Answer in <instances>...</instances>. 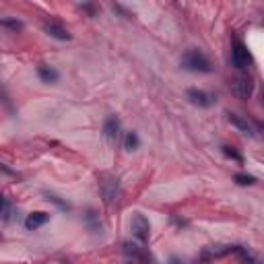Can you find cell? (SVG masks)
Wrapping results in <instances>:
<instances>
[{"label": "cell", "instance_id": "cell-11", "mask_svg": "<svg viewBox=\"0 0 264 264\" xmlns=\"http://www.w3.org/2000/svg\"><path fill=\"white\" fill-rule=\"evenodd\" d=\"M48 219H50L48 213H42V211H40V213H31V215L25 219V227H27V229H37V227H42V225H44Z\"/></svg>", "mask_w": 264, "mask_h": 264}, {"label": "cell", "instance_id": "cell-8", "mask_svg": "<svg viewBox=\"0 0 264 264\" xmlns=\"http://www.w3.org/2000/svg\"><path fill=\"white\" fill-rule=\"evenodd\" d=\"M124 252H126L128 256H132L134 260H138L140 264H151V256H149L146 250H144L142 246H138V244L126 242V244H124Z\"/></svg>", "mask_w": 264, "mask_h": 264}, {"label": "cell", "instance_id": "cell-15", "mask_svg": "<svg viewBox=\"0 0 264 264\" xmlns=\"http://www.w3.org/2000/svg\"><path fill=\"white\" fill-rule=\"evenodd\" d=\"M0 25L9 27V29H13V31H21V29H23V23L17 21V19H0Z\"/></svg>", "mask_w": 264, "mask_h": 264}, {"label": "cell", "instance_id": "cell-10", "mask_svg": "<svg viewBox=\"0 0 264 264\" xmlns=\"http://www.w3.org/2000/svg\"><path fill=\"white\" fill-rule=\"evenodd\" d=\"M227 118H229V122H231L240 132H244V134H248V136L254 134V128H252V124H250L246 118H242V116H238V114H227Z\"/></svg>", "mask_w": 264, "mask_h": 264}, {"label": "cell", "instance_id": "cell-12", "mask_svg": "<svg viewBox=\"0 0 264 264\" xmlns=\"http://www.w3.org/2000/svg\"><path fill=\"white\" fill-rule=\"evenodd\" d=\"M37 74L44 83H56L58 81V70H54L52 66H40L37 68Z\"/></svg>", "mask_w": 264, "mask_h": 264}, {"label": "cell", "instance_id": "cell-4", "mask_svg": "<svg viewBox=\"0 0 264 264\" xmlns=\"http://www.w3.org/2000/svg\"><path fill=\"white\" fill-rule=\"evenodd\" d=\"M250 62H252V58H250L248 48H246L242 42H236V46H233V50H231V64L242 70V68H248Z\"/></svg>", "mask_w": 264, "mask_h": 264}, {"label": "cell", "instance_id": "cell-7", "mask_svg": "<svg viewBox=\"0 0 264 264\" xmlns=\"http://www.w3.org/2000/svg\"><path fill=\"white\" fill-rule=\"evenodd\" d=\"M188 99H190V103L198 105V107H211L215 103V97L202 89H188Z\"/></svg>", "mask_w": 264, "mask_h": 264}, {"label": "cell", "instance_id": "cell-16", "mask_svg": "<svg viewBox=\"0 0 264 264\" xmlns=\"http://www.w3.org/2000/svg\"><path fill=\"white\" fill-rule=\"evenodd\" d=\"M236 182H238L240 186H252V184H256V178H254V175H248V173H238V175H236Z\"/></svg>", "mask_w": 264, "mask_h": 264}, {"label": "cell", "instance_id": "cell-5", "mask_svg": "<svg viewBox=\"0 0 264 264\" xmlns=\"http://www.w3.org/2000/svg\"><path fill=\"white\" fill-rule=\"evenodd\" d=\"M254 91V83L248 79V77H238L231 81V93L240 99H248Z\"/></svg>", "mask_w": 264, "mask_h": 264}, {"label": "cell", "instance_id": "cell-2", "mask_svg": "<svg viewBox=\"0 0 264 264\" xmlns=\"http://www.w3.org/2000/svg\"><path fill=\"white\" fill-rule=\"evenodd\" d=\"M99 192L107 204H116L120 198V184L114 175H103L99 182Z\"/></svg>", "mask_w": 264, "mask_h": 264}, {"label": "cell", "instance_id": "cell-13", "mask_svg": "<svg viewBox=\"0 0 264 264\" xmlns=\"http://www.w3.org/2000/svg\"><path fill=\"white\" fill-rule=\"evenodd\" d=\"M11 215H13V207H11V202H9L3 194H0V217H3L5 221H9Z\"/></svg>", "mask_w": 264, "mask_h": 264}, {"label": "cell", "instance_id": "cell-3", "mask_svg": "<svg viewBox=\"0 0 264 264\" xmlns=\"http://www.w3.org/2000/svg\"><path fill=\"white\" fill-rule=\"evenodd\" d=\"M130 231H132V236H134L138 242H146V240H149V236H151V225H149V221L144 219V215L136 213V215L132 217V221H130Z\"/></svg>", "mask_w": 264, "mask_h": 264}, {"label": "cell", "instance_id": "cell-1", "mask_svg": "<svg viewBox=\"0 0 264 264\" xmlns=\"http://www.w3.org/2000/svg\"><path fill=\"white\" fill-rule=\"evenodd\" d=\"M182 68L192 70V72H211V62H209V58L202 52L188 50L182 56Z\"/></svg>", "mask_w": 264, "mask_h": 264}, {"label": "cell", "instance_id": "cell-17", "mask_svg": "<svg viewBox=\"0 0 264 264\" xmlns=\"http://www.w3.org/2000/svg\"><path fill=\"white\" fill-rule=\"evenodd\" d=\"M223 153L227 155V157H233L236 161H242V155H240V153H236V151H233L231 146H223Z\"/></svg>", "mask_w": 264, "mask_h": 264}, {"label": "cell", "instance_id": "cell-14", "mask_svg": "<svg viewBox=\"0 0 264 264\" xmlns=\"http://www.w3.org/2000/svg\"><path fill=\"white\" fill-rule=\"evenodd\" d=\"M124 144H126V149H128V151H136V149H138V144H140V140H138L136 132H128V134H126Z\"/></svg>", "mask_w": 264, "mask_h": 264}, {"label": "cell", "instance_id": "cell-9", "mask_svg": "<svg viewBox=\"0 0 264 264\" xmlns=\"http://www.w3.org/2000/svg\"><path fill=\"white\" fill-rule=\"evenodd\" d=\"M44 29H46V33H48L50 37H56V40H62V42L70 40V33H68V29H66V27H62L60 23H56V21L46 23V25H44Z\"/></svg>", "mask_w": 264, "mask_h": 264}, {"label": "cell", "instance_id": "cell-6", "mask_svg": "<svg viewBox=\"0 0 264 264\" xmlns=\"http://www.w3.org/2000/svg\"><path fill=\"white\" fill-rule=\"evenodd\" d=\"M103 136H105V140L111 142V144L118 142V138H120V120H118L116 116H109V118L105 120V124H103Z\"/></svg>", "mask_w": 264, "mask_h": 264}]
</instances>
